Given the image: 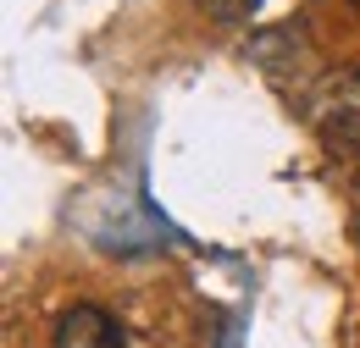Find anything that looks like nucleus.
Here are the masks:
<instances>
[{
	"mask_svg": "<svg viewBox=\"0 0 360 348\" xmlns=\"http://www.w3.org/2000/svg\"><path fill=\"white\" fill-rule=\"evenodd\" d=\"M316 133H321L327 149L360 155V67L333 72L316 88Z\"/></svg>",
	"mask_w": 360,
	"mask_h": 348,
	"instance_id": "f257e3e1",
	"label": "nucleus"
},
{
	"mask_svg": "<svg viewBox=\"0 0 360 348\" xmlns=\"http://www.w3.org/2000/svg\"><path fill=\"white\" fill-rule=\"evenodd\" d=\"M56 348H122V326L94 304H72L56 321Z\"/></svg>",
	"mask_w": 360,
	"mask_h": 348,
	"instance_id": "f03ea898",
	"label": "nucleus"
}]
</instances>
